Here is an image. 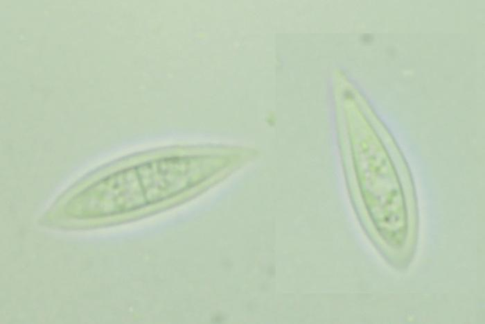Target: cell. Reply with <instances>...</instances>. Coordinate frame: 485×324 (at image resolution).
Returning a JSON list of instances; mask_svg holds the SVG:
<instances>
[{"label":"cell","instance_id":"1","mask_svg":"<svg viewBox=\"0 0 485 324\" xmlns=\"http://www.w3.org/2000/svg\"><path fill=\"white\" fill-rule=\"evenodd\" d=\"M211 158L177 156L144 162L114 172L73 196L65 214L91 219L133 212L176 196L207 180Z\"/></svg>","mask_w":485,"mask_h":324}]
</instances>
